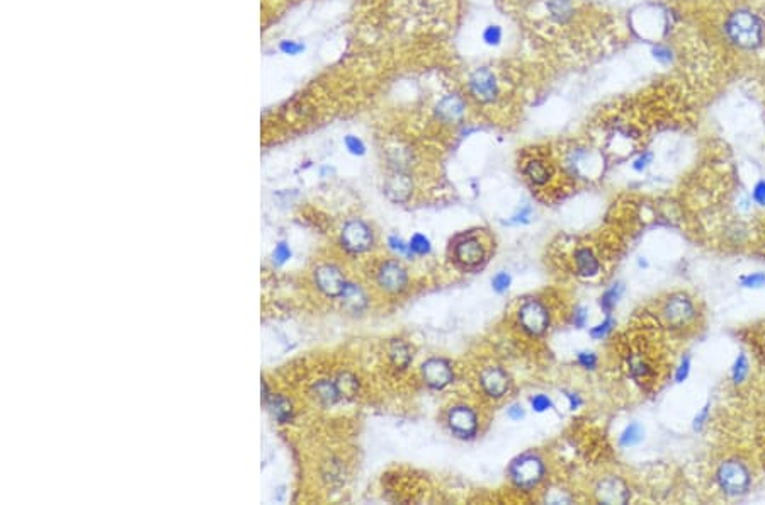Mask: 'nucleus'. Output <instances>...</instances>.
<instances>
[{
    "mask_svg": "<svg viewBox=\"0 0 765 505\" xmlns=\"http://www.w3.org/2000/svg\"><path fill=\"white\" fill-rule=\"evenodd\" d=\"M408 247H410V254H415V255H425L430 252L429 239H427L425 235H422V233H415V235L412 237Z\"/></svg>",
    "mask_w": 765,
    "mask_h": 505,
    "instance_id": "obj_32",
    "label": "nucleus"
},
{
    "mask_svg": "<svg viewBox=\"0 0 765 505\" xmlns=\"http://www.w3.org/2000/svg\"><path fill=\"white\" fill-rule=\"evenodd\" d=\"M652 162H653V154H652V152H643V154H641L640 157H638L636 160L633 162V169L636 170V172H643V170H645L646 167H648Z\"/></svg>",
    "mask_w": 765,
    "mask_h": 505,
    "instance_id": "obj_43",
    "label": "nucleus"
},
{
    "mask_svg": "<svg viewBox=\"0 0 765 505\" xmlns=\"http://www.w3.org/2000/svg\"><path fill=\"white\" fill-rule=\"evenodd\" d=\"M577 361L582 367H584V369H596L597 362H599V358H597L596 352H585L584 351V352H578Z\"/></svg>",
    "mask_w": 765,
    "mask_h": 505,
    "instance_id": "obj_36",
    "label": "nucleus"
},
{
    "mask_svg": "<svg viewBox=\"0 0 765 505\" xmlns=\"http://www.w3.org/2000/svg\"><path fill=\"white\" fill-rule=\"evenodd\" d=\"M566 396H568V400H570V407H571V410H577V408H578V407H580V405H582V403H584V402H582V398H580V396H578V395H573V393H568V395H566Z\"/></svg>",
    "mask_w": 765,
    "mask_h": 505,
    "instance_id": "obj_46",
    "label": "nucleus"
},
{
    "mask_svg": "<svg viewBox=\"0 0 765 505\" xmlns=\"http://www.w3.org/2000/svg\"><path fill=\"white\" fill-rule=\"evenodd\" d=\"M414 192V182L405 170H393L385 182V194L393 203H407Z\"/></svg>",
    "mask_w": 765,
    "mask_h": 505,
    "instance_id": "obj_15",
    "label": "nucleus"
},
{
    "mask_svg": "<svg viewBox=\"0 0 765 505\" xmlns=\"http://www.w3.org/2000/svg\"><path fill=\"white\" fill-rule=\"evenodd\" d=\"M596 497L602 504H627L631 499L629 486L619 477H607L596 486Z\"/></svg>",
    "mask_w": 765,
    "mask_h": 505,
    "instance_id": "obj_12",
    "label": "nucleus"
},
{
    "mask_svg": "<svg viewBox=\"0 0 765 505\" xmlns=\"http://www.w3.org/2000/svg\"><path fill=\"white\" fill-rule=\"evenodd\" d=\"M481 39H483V43L486 44V46H493V48L500 46V44H502V39H504L502 26L488 24L483 29V33H481Z\"/></svg>",
    "mask_w": 765,
    "mask_h": 505,
    "instance_id": "obj_28",
    "label": "nucleus"
},
{
    "mask_svg": "<svg viewBox=\"0 0 765 505\" xmlns=\"http://www.w3.org/2000/svg\"><path fill=\"white\" fill-rule=\"evenodd\" d=\"M310 393L318 403L323 405V407H332V405H335L339 400H342L340 398L339 388H337L335 385V380L315 381V383L311 385Z\"/></svg>",
    "mask_w": 765,
    "mask_h": 505,
    "instance_id": "obj_19",
    "label": "nucleus"
},
{
    "mask_svg": "<svg viewBox=\"0 0 765 505\" xmlns=\"http://www.w3.org/2000/svg\"><path fill=\"white\" fill-rule=\"evenodd\" d=\"M389 359H391L393 366L396 369H405L412 361L410 347L400 339L391 340V344H389Z\"/></svg>",
    "mask_w": 765,
    "mask_h": 505,
    "instance_id": "obj_24",
    "label": "nucleus"
},
{
    "mask_svg": "<svg viewBox=\"0 0 765 505\" xmlns=\"http://www.w3.org/2000/svg\"><path fill=\"white\" fill-rule=\"evenodd\" d=\"M709 417H711V403H706L703 408H701L699 412L696 414V417H694L692 421V429L694 432H701V430L704 429L706 424H708Z\"/></svg>",
    "mask_w": 765,
    "mask_h": 505,
    "instance_id": "obj_35",
    "label": "nucleus"
},
{
    "mask_svg": "<svg viewBox=\"0 0 765 505\" xmlns=\"http://www.w3.org/2000/svg\"><path fill=\"white\" fill-rule=\"evenodd\" d=\"M752 199L757 206L765 208V179L755 182V185L752 189Z\"/></svg>",
    "mask_w": 765,
    "mask_h": 505,
    "instance_id": "obj_39",
    "label": "nucleus"
},
{
    "mask_svg": "<svg viewBox=\"0 0 765 505\" xmlns=\"http://www.w3.org/2000/svg\"><path fill=\"white\" fill-rule=\"evenodd\" d=\"M614 327H616V320L611 317V315H607L602 324H599V325H596V327H592V329H590V337H592L593 340H602L609 336V333L612 332V329H614Z\"/></svg>",
    "mask_w": 765,
    "mask_h": 505,
    "instance_id": "obj_30",
    "label": "nucleus"
},
{
    "mask_svg": "<svg viewBox=\"0 0 765 505\" xmlns=\"http://www.w3.org/2000/svg\"><path fill=\"white\" fill-rule=\"evenodd\" d=\"M662 313L665 322L674 329H682L697 318V308L694 300L685 293H674L665 300Z\"/></svg>",
    "mask_w": 765,
    "mask_h": 505,
    "instance_id": "obj_4",
    "label": "nucleus"
},
{
    "mask_svg": "<svg viewBox=\"0 0 765 505\" xmlns=\"http://www.w3.org/2000/svg\"><path fill=\"white\" fill-rule=\"evenodd\" d=\"M589 320V310L585 306H577L573 311V325L577 329H584Z\"/></svg>",
    "mask_w": 765,
    "mask_h": 505,
    "instance_id": "obj_42",
    "label": "nucleus"
},
{
    "mask_svg": "<svg viewBox=\"0 0 765 505\" xmlns=\"http://www.w3.org/2000/svg\"><path fill=\"white\" fill-rule=\"evenodd\" d=\"M631 373H633L634 378H646L652 373V369H649V366L646 362L638 361L631 364Z\"/></svg>",
    "mask_w": 765,
    "mask_h": 505,
    "instance_id": "obj_44",
    "label": "nucleus"
},
{
    "mask_svg": "<svg viewBox=\"0 0 765 505\" xmlns=\"http://www.w3.org/2000/svg\"><path fill=\"white\" fill-rule=\"evenodd\" d=\"M508 417L514 419V421H521V419L524 417V410L521 405H512L510 408H508Z\"/></svg>",
    "mask_w": 765,
    "mask_h": 505,
    "instance_id": "obj_45",
    "label": "nucleus"
},
{
    "mask_svg": "<svg viewBox=\"0 0 765 505\" xmlns=\"http://www.w3.org/2000/svg\"><path fill=\"white\" fill-rule=\"evenodd\" d=\"M388 245H389V248H391L393 252H398V254H403V255H412L410 254V247H408V245L405 244L402 239H398V237H395V235L389 237Z\"/></svg>",
    "mask_w": 765,
    "mask_h": 505,
    "instance_id": "obj_40",
    "label": "nucleus"
},
{
    "mask_svg": "<svg viewBox=\"0 0 765 505\" xmlns=\"http://www.w3.org/2000/svg\"><path fill=\"white\" fill-rule=\"evenodd\" d=\"M715 480L718 488L728 497H744L752 486V473L746 463L738 458L725 459L716 470Z\"/></svg>",
    "mask_w": 765,
    "mask_h": 505,
    "instance_id": "obj_2",
    "label": "nucleus"
},
{
    "mask_svg": "<svg viewBox=\"0 0 765 505\" xmlns=\"http://www.w3.org/2000/svg\"><path fill=\"white\" fill-rule=\"evenodd\" d=\"M738 284L745 289H760L765 286V273L757 270V273H748L738 277Z\"/></svg>",
    "mask_w": 765,
    "mask_h": 505,
    "instance_id": "obj_29",
    "label": "nucleus"
},
{
    "mask_svg": "<svg viewBox=\"0 0 765 505\" xmlns=\"http://www.w3.org/2000/svg\"><path fill=\"white\" fill-rule=\"evenodd\" d=\"M623 293H625V286H623L621 283L618 284H612L611 288L607 289V291L604 293L602 296H600V308L605 311V315H611L612 310L616 308V304H618L619 300H621Z\"/></svg>",
    "mask_w": 765,
    "mask_h": 505,
    "instance_id": "obj_26",
    "label": "nucleus"
},
{
    "mask_svg": "<svg viewBox=\"0 0 765 505\" xmlns=\"http://www.w3.org/2000/svg\"><path fill=\"white\" fill-rule=\"evenodd\" d=\"M510 276H508L507 273H499L495 277L492 279V286L493 289H495L497 293H505L508 288H510Z\"/></svg>",
    "mask_w": 765,
    "mask_h": 505,
    "instance_id": "obj_38",
    "label": "nucleus"
},
{
    "mask_svg": "<svg viewBox=\"0 0 765 505\" xmlns=\"http://www.w3.org/2000/svg\"><path fill=\"white\" fill-rule=\"evenodd\" d=\"M448 425L452 432L463 439H471L478 432V415L466 405L452 407L448 414Z\"/></svg>",
    "mask_w": 765,
    "mask_h": 505,
    "instance_id": "obj_10",
    "label": "nucleus"
},
{
    "mask_svg": "<svg viewBox=\"0 0 765 505\" xmlns=\"http://www.w3.org/2000/svg\"><path fill=\"white\" fill-rule=\"evenodd\" d=\"M335 385L342 400H352L359 395V380L352 373L345 371V373L337 374Z\"/></svg>",
    "mask_w": 765,
    "mask_h": 505,
    "instance_id": "obj_23",
    "label": "nucleus"
},
{
    "mask_svg": "<svg viewBox=\"0 0 765 505\" xmlns=\"http://www.w3.org/2000/svg\"><path fill=\"white\" fill-rule=\"evenodd\" d=\"M748 374H750L748 356H746L745 352H740V354L737 356V359L733 361V364H731V369H730L731 383L737 386L744 385L746 378H748Z\"/></svg>",
    "mask_w": 765,
    "mask_h": 505,
    "instance_id": "obj_25",
    "label": "nucleus"
},
{
    "mask_svg": "<svg viewBox=\"0 0 765 505\" xmlns=\"http://www.w3.org/2000/svg\"><path fill=\"white\" fill-rule=\"evenodd\" d=\"M643 427L638 424V422H633V424H629L623 430V434L619 436V444L623 448H633V446L640 444L643 441Z\"/></svg>",
    "mask_w": 765,
    "mask_h": 505,
    "instance_id": "obj_27",
    "label": "nucleus"
},
{
    "mask_svg": "<svg viewBox=\"0 0 765 505\" xmlns=\"http://www.w3.org/2000/svg\"><path fill=\"white\" fill-rule=\"evenodd\" d=\"M544 463L540 456L536 454H522L521 458L515 459L510 465V473L512 481L517 488L522 490H531L536 485H540V481L544 477Z\"/></svg>",
    "mask_w": 765,
    "mask_h": 505,
    "instance_id": "obj_3",
    "label": "nucleus"
},
{
    "mask_svg": "<svg viewBox=\"0 0 765 505\" xmlns=\"http://www.w3.org/2000/svg\"><path fill=\"white\" fill-rule=\"evenodd\" d=\"M291 257H293V250L291 247H289V244L284 242V240L277 242L273 250V262L276 264V266H284V264Z\"/></svg>",
    "mask_w": 765,
    "mask_h": 505,
    "instance_id": "obj_31",
    "label": "nucleus"
},
{
    "mask_svg": "<svg viewBox=\"0 0 765 505\" xmlns=\"http://www.w3.org/2000/svg\"><path fill=\"white\" fill-rule=\"evenodd\" d=\"M652 55L656 62L662 63V65H668V63L674 62V51L670 50L665 44H656L652 48Z\"/></svg>",
    "mask_w": 765,
    "mask_h": 505,
    "instance_id": "obj_34",
    "label": "nucleus"
},
{
    "mask_svg": "<svg viewBox=\"0 0 765 505\" xmlns=\"http://www.w3.org/2000/svg\"><path fill=\"white\" fill-rule=\"evenodd\" d=\"M345 147H347V150L351 152L352 155H359V157H361V155L366 154V147H364V143L354 135L345 136Z\"/></svg>",
    "mask_w": 765,
    "mask_h": 505,
    "instance_id": "obj_37",
    "label": "nucleus"
},
{
    "mask_svg": "<svg viewBox=\"0 0 765 505\" xmlns=\"http://www.w3.org/2000/svg\"><path fill=\"white\" fill-rule=\"evenodd\" d=\"M374 244V235L371 226L359 218L345 221L340 232V245L349 254H364Z\"/></svg>",
    "mask_w": 765,
    "mask_h": 505,
    "instance_id": "obj_5",
    "label": "nucleus"
},
{
    "mask_svg": "<svg viewBox=\"0 0 765 505\" xmlns=\"http://www.w3.org/2000/svg\"><path fill=\"white\" fill-rule=\"evenodd\" d=\"M454 259L464 269H473L485 261L483 245L474 237H466L454 245Z\"/></svg>",
    "mask_w": 765,
    "mask_h": 505,
    "instance_id": "obj_13",
    "label": "nucleus"
},
{
    "mask_svg": "<svg viewBox=\"0 0 765 505\" xmlns=\"http://www.w3.org/2000/svg\"><path fill=\"white\" fill-rule=\"evenodd\" d=\"M436 116L444 122H456L463 120L466 113V101L458 94H448L436 104Z\"/></svg>",
    "mask_w": 765,
    "mask_h": 505,
    "instance_id": "obj_16",
    "label": "nucleus"
},
{
    "mask_svg": "<svg viewBox=\"0 0 765 505\" xmlns=\"http://www.w3.org/2000/svg\"><path fill=\"white\" fill-rule=\"evenodd\" d=\"M422 378L427 386L434 389H443L454 380L451 362L441 358H432L422 364Z\"/></svg>",
    "mask_w": 765,
    "mask_h": 505,
    "instance_id": "obj_11",
    "label": "nucleus"
},
{
    "mask_svg": "<svg viewBox=\"0 0 765 505\" xmlns=\"http://www.w3.org/2000/svg\"><path fill=\"white\" fill-rule=\"evenodd\" d=\"M524 174H526L527 179L533 182L534 185H544L551 181L553 169L546 162L534 158V160H529L526 163Z\"/></svg>",
    "mask_w": 765,
    "mask_h": 505,
    "instance_id": "obj_21",
    "label": "nucleus"
},
{
    "mask_svg": "<svg viewBox=\"0 0 765 505\" xmlns=\"http://www.w3.org/2000/svg\"><path fill=\"white\" fill-rule=\"evenodd\" d=\"M339 302L351 313H362L369 306V296L361 284L349 283L345 284L342 295L339 296Z\"/></svg>",
    "mask_w": 765,
    "mask_h": 505,
    "instance_id": "obj_17",
    "label": "nucleus"
},
{
    "mask_svg": "<svg viewBox=\"0 0 765 505\" xmlns=\"http://www.w3.org/2000/svg\"><path fill=\"white\" fill-rule=\"evenodd\" d=\"M690 369H692V359H690L689 354H685L681 359V364L677 366V369H675V383H684V381H687Z\"/></svg>",
    "mask_w": 765,
    "mask_h": 505,
    "instance_id": "obj_33",
    "label": "nucleus"
},
{
    "mask_svg": "<svg viewBox=\"0 0 765 505\" xmlns=\"http://www.w3.org/2000/svg\"><path fill=\"white\" fill-rule=\"evenodd\" d=\"M519 322L529 336H543L549 327V311L540 300H527L519 308Z\"/></svg>",
    "mask_w": 765,
    "mask_h": 505,
    "instance_id": "obj_8",
    "label": "nucleus"
},
{
    "mask_svg": "<svg viewBox=\"0 0 765 505\" xmlns=\"http://www.w3.org/2000/svg\"><path fill=\"white\" fill-rule=\"evenodd\" d=\"M728 39L741 50H757L764 41V22L750 9H737L725 22Z\"/></svg>",
    "mask_w": 765,
    "mask_h": 505,
    "instance_id": "obj_1",
    "label": "nucleus"
},
{
    "mask_svg": "<svg viewBox=\"0 0 765 505\" xmlns=\"http://www.w3.org/2000/svg\"><path fill=\"white\" fill-rule=\"evenodd\" d=\"M264 405L267 407L269 414L273 415L274 421H277L279 424H289V422H293V419H295V408H293L291 400L286 398V396L281 395V393H277V395L276 393H270V395L264 400Z\"/></svg>",
    "mask_w": 765,
    "mask_h": 505,
    "instance_id": "obj_18",
    "label": "nucleus"
},
{
    "mask_svg": "<svg viewBox=\"0 0 765 505\" xmlns=\"http://www.w3.org/2000/svg\"><path fill=\"white\" fill-rule=\"evenodd\" d=\"M468 89H470V94L473 95V99H477L481 104L497 102L500 94L499 80L488 66H480L471 73L470 79H468Z\"/></svg>",
    "mask_w": 765,
    "mask_h": 505,
    "instance_id": "obj_6",
    "label": "nucleus"
},
{
    "mask_svg": "<svg viewBox=\"0 0 765 505\" xmlns=\"http://www.w3.org/2000/svg\"><path fill=\"white\" fill-rule=\"evenodd\" d=\"M313 283L318 291L325 295L326 298H337L342 295L347 279H345L344 270L337 264H320L313 270Z\"/></svg>",
    "mask_w": 765,
    "mask_h": 505,
    "instance_id": "obj_7",
    "label": "nucleus"
},
{
    "mask_svg": "<svg viewBox=\"0 0 765 505\" xmlns=\"http://www.w3.org/2000/svg\"><path fill=\"white\" fill-rule=\"evenodd\" d=\"M531 405L536 412H546L553 407V402L546 395H536L534 398H531Z\"/></svg>",
    "mask_w": 765,
    "mask_h": 505,
    "instance_id": "obj_41",
    "label": "nucleus"
},
{
    "mask_svg": "<svg viewBox=\"0 0 765 505\" xmlns=\"http://www.w3.org/2000/svg\"><path fill=\"white\" fill-rule=\"evenodd\" d=\"M480 385L490 398H502L510 388L507 373L502 367L488 366L480 373Z\"/></svg>",
    "mask_w": 765,
    "mask_h": 505,
    "instance_id": "obj_14",
    "label": "nucleus"
},
{
    "mask_svg": "<svg viewBox=\"0 0 765 505\" xmlns=\"http://www.w3.org/2000/svg\"><path fill=\"white\" fill-rule=\"evenodd\" d=\"M575 264H577L578 274L584 277L597 276L600 270L599 259L596 257V254L590 248H578L575 252Z\"/></svg>",
    "mask_w": 765,
    "mask_h": 505,
    "instance_id": "obj_20",
    "label": "nucleus"
},
{
    "mask_svg": "<svg viewBox=\"0 0 765 505\" xmlns=\"http://www.w3.org/2000/svg\"><path fill=\"white\" fill-rule=\"evenodd\" d=\"M376 284L381 291L388 295L403 293L408 286L407 269L396 261L383 262L376 270Z\"/></svg>",
    "mask_w": 765,
    "mask_h": 505,
    "instance_id": "obj_9",
    "label": "nucleus"
},
{
    "mask_svg": "<svg viewBox=\"0 0 765 505\" xmlns=\"http://www.w3.org/2000/svg\"><path fill=\"white\" fill-rule=\"evenodd\" d=\"M546 10H548L549 17L558 24L570 21L575 14L571 0H546Z\"/></svg>",
    "mask_w": 765,
    "mask_h": 505,
    "instance_id": "obj_22",
    "label": "nucleus"
}]
</instances>
